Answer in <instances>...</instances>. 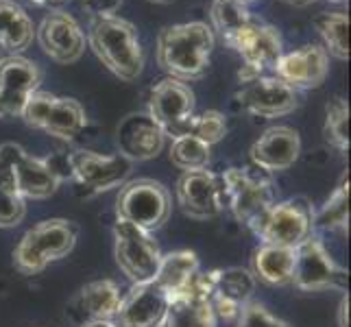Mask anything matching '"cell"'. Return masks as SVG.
I'll return each mask as SVG.
<instances>
[{
  "label": "cell",
  "mask_w": 351,
  "mask_h": 327,
  "mask_svg": "<svg viewBox=\"0 0 351 327\" xmlns=\"http://www.w3.org/2000/svg\"><path fill=\"white\" fill-rule=\"evenodd\" d=\"M120 288L112 280H96L83 286L79 293L70 299L66 308L68 317L79 323H99V321H112L120 306Z\"/></svg>",
  "instance_id": "22"
},
{
  "label": "cell",
  "mask_w": 351,
  "mask_h": 327,
  "mask_svg": "<svg viewBox=\"0 0 351 327\" xmlns=\"http://www.w3.org/2000/svg\"><path fill=\"white\" fill-rule=\"evenodd\" d=\"M171 162L179 168V171L190 173V171H203L210 164L212 157V147L201 142L199 138L184 133L177 136L171 144Z\"/></svg>",
  "instance_id": "31"
},
{
  "label": "cell",
  "mask_w": 351,
  "mask_h": 327,
  "mask_svg": "<svg viewBox=\"0 0 351 327\" xmlns=\"http://www.w3.org/2000/svg\"><path fill=\"white\" fill-rule=\"evenodd\" d=\"M282 3H286L290 7H308L312 3H317V0H282Z\"/></svg>",
  "instance_id": "39"
},
{
  "label": "cell",
  "mask_w": 351,
  "mask_h": 327,
  "mask_svg": "<svg viewBox=\"0 0 351 327\" xmlns=\"http://www.w3.org/2000/svg\"><path fill=\"white\" fill-rule=\"evenodd\" d=\"M323 136L325 142L332 144L336 151H349V105L341 96L332 99L325 107Z\"/></svg>",
  "instance_id": "32"
},
{
  "label": "cell",
  "mask_w": 351,
  "mask_h": 327,
  "mask_svg": "<svg viewBox=\"0 0 351 327\" xmlns=\"http://www.w3.org/2000/svg\"><path fill=\"white\" fill-rule=\"evenodd\" d=\"M253 293H256V277L249 269H242V266L219 269L210 299L214 317L223 321H236L242 306L253 299Z\"/></svg>",
  "instance_id": "23"
},
{
  "label": "cell",
  "mask_w": 351,
  "mask_h": 327,
  "mask_svg": "<svg viewBox=\"0 0 351 327\" xmlns=\"http://www.w3.org/2000/svg\"><path fill=\"white\" fill-rule=\"evenodd\" d=\"M262 245L297 249L314 234V210L306 197L271 203L247 225Z\"/></svg>",
  "instance_id": "5"
},
{
  "label": "cell",
  "mask_w": 351,
  "mask_h": 327,
  "mask_svg": "<svg viewBox=\"0 0 351 327\" xmlns=\"http://www.w3.org/2000/svg\"><path fill=\"white\" fill-rule=\"evenodd\" d=\"M35 24L20 3L0 0V57L22 55L33 44Z\"/></svg>",
  "instance_id": "24"
},
{
  "label": "cell",
  "mask_w": 351,
  "mask_h": 327,
  "mask_svg": "<svg viewBox=\"0 0 351 327\" xmlns=\"http://www.w3.org/2000/svg\"><path fill=\"white\" fill-rule=\"evenodd\" d=\"M81 7L92 18H112L123 7V0H81Z\"/></svg>",
  "instance_id": "36"
},
{
  "label": "cell",
  "mask_w": 351,
  "mask_h": 327,
  "mask_svg": "<svg viewBox=\"0 0 351 327\" xmlns=\"http://www.w3.org/2000/svg\"><path fill=\"white\" fill-rule=\"evenodd\" d=\"M325 232H347L349 227V177L345 175L332 192V197L323 203V208L314 214V229Z\"/></svg>",
  "instance_id": "30"
},
{
  "label": "cell",
  "mask_w": 351,
  "mask_h": 327,
  "mask_svg": "<svg viewBox=\"0 0 351 327\" xmlns=\"http://www.w3.org/2000/svg\"><path fill=\"white\" fill-rule=\"evenodd\" d=\"M338 327H349V295H345L338 306Z\"/></svg>",
  "instance_id": "37"
},
{
  "label": "cell",
  "mask_w": 351,
  "mask_h": 327,
  "mask_svg": "<svg viewBox=\"0 0 351 327\" xmlns=\"http://www.w3.org/2000/svg\"><path fill=\"white\" fill-rule=\"evenodd\" d=\"M40 86L42 70L35 62L24 55L0 57V118H20Z\"/></svg>",
  "instance_id": "16"
},
{
  "label": "cell",
  "mask_w": 351,
  "mask_h": 327,
  "mask_svg": "<svg viewBox=\"0 0 351 327\" xmlns=\"http://www.w3.org/2000/svg\"><path fill=\"white\" fill-rule=\"evenodd\" d=\"M210 18H212V31L219 33L227 46L247 27L256 22L245 0H212Z\"/></svg>",
  "instance_id": "27"
},
{
  "label": "cell",
  "mask_w": 351,
  "mask_h": 327,
  "mask_svg": "<svg viewBox=\"0 0 351 327\" xmlns=\"http://www.w3.org/2000/svg\"><path fill=\"white\" fill-rule=\"evenodd\" d=\"M33 5H38V7H51V9H55V7H62L64 3H68V0H31Z\"/></svg>",
  "instance_id": "38"
},
{
  "label": "cell",
  "mask_w": 351,
  "mask_h": 327,
  "mask_svg": "<svg viewBox=\"0 0 351 327\" xmlns=\"http://www.w3.org/2000/svg\"><path fill=\"white\" fill-rule=\"evenodd\" d=\"M62 175L51 160H42L24 151L16 142L0 144V184L14 186L27 201H42L53 197Z\"/></svg>",
  "instance_id": "4"
},
{
  "label": "cell",
  "mask_w": 351,
  "mask_h": 327,
  "mask_svg": "<svg viewBox=\"0 0 351 327\" xmlns=\"http://www.w3.org/2000/svg\"><path fill=\"white\" fill-rule=\"evenodd\" d=\"M64 166L68 177L75 179V184L90 195H99V192L123 186L133 168V164L120 153L103 155L94 151L70 153L64 160Z\"/></svg>",
  "instance_id": "10"
},
{
  "label": "cell",
  "mask_w": 351,
  "mask_h": 327,
  "mask_svg": "<svg viewBox=\"0 0 351 327\" xmlns=\"http://www.w3.org/2000/svg\"><path fill=\"white\" fill-rule=\"evenodd\" d=\"M214 44L216 38L210 24H171L157 35V64L177 81H199L210 70Z\"/></svg>",
  "instance_id": "1"
},
{
  "label": "cell",
  "mask_w": 351,
  "mask_h": 327,
  "mask_svg": "<svg viewBox=\"0 0 351 327\" xmlns=\"http://www.w3.org/2000/svg\"><path fill=\"white\" fill-rule=\"evenodd\" d=\"M160 327H216L210 299L199 297L190 290H179L168 299Z\"/></svg>",
  "instance_id": "26"
},
{
  "label": "cell",
  "mask_w": 351,
  "mask_h": 327,
  "mask_svg": "<svg viewBox=\"0 0 351 327\" xmlns=\"http://www.w3.org/2000/svg\"><path fill=\"white\" fill-rule=\"evenodd\" d=\"M229 48H234L242 57V64H245L238 75L240 81L262 77V75H273L277 59L284 53L280 31L260 20H256L251 27L242 31L238 38L229 44Z\"/></svg>",
  "instance_id": "14"
},
{
  "label": "cell",
  "mask_w": 351,
  "mask_h": 327,
  "mask_svg": "<svg viewBox=\"0 0 351 327\" xmlns=\"http://www.w3.org/2000/svg\"><path fill=\"white\" fill-rule=\"evenodd\" d=\"M186 133H190V136H195L201 142L214 147V144H219L227 136V120L221 112L208 109V112H203L199 116L195 114L190 118Z\"/></svg>",
  "instance_id": "33"
},
{
  "label": "cell",
  "mask_w": 351,
  "mask_h": 327,
  "mask_svg": "<svg viewBox=\"0 0 351 327\" xmlns=\"http://www.w3.org/2000/svg\"><path fill=\"white\" fill-rule=\"evenodd\" d=\"M151 3H157V5H171L175 0H151Z\"/></svg>",
  "instance_id": "41"
},
{
  "label": "cell",
  "mask_w": 351,
  "mask_h": 327,
  "mask_svg": "<svg viewBox=\"0 0 351 327\" xmlns=\"http://www.w3.org/2000/svg\"><path fill=\"white\" fill-rule=\"evenodd\" d=\"M301 138L293 127L277 125L266 129L262 136L251 144V164L264 173H282L288 171L299 160Z\"/></svg>",
  "instance_id": "21"
},
{
  "label": "cell",
  "mask_w": 351,
  "mask_h": 327,
  "mask_svg": "<svg viewBox=\"0 0 351 327\" xmlns=\"http://www.w3.org/2000/svg\"><path fill=\"white\" fill-rule=\"evenodd\" d=\"M314 29L319 31L325 53L341 59H349V16L343 11L321 14L314 18Z\"/></svg>",
  "instance_id": "29"
},
{
  "label": "cell",
  "mask_w": 351,
  "mask_h": 327,
  "mask_svg": "<svg viewBox=\"0 0 351 327\" xmlns=\"http://www.w3.org/2000/svg\"><path fill=\"white\" fill-rule=\"evenodd\" d=\"M330 3H347V0H330Z\"/></svg>",
  "instance_id": "42"
},
{
  "label": "cell",
  "mask_w": 351,
  "mask_h": 327,
  "mask_svg": "<svg viewBox=\"0 0 351 327\" xmlns=\"http://www.w3.org/2000/svg\"><path fill=\"white\" fill-rule=\"evenodd\" d=\"M177 203L181 212L197 221L219 216L225 210L221 175L208 171V168L184 173L177 181Z\"/></svg>",
  "instance_id": "17"
},
{
  "label": "cell",
  "mask_w": 351,
  "mask_h": 327,
  "mask_svg": "<svg viewBox=\"0 0 351 327\" xmlns=\"http://www.w3.org/2000/svg\"><path fill=\"white\" fill-rule=\"evenodd\" d=\"M35 40L48 59L62 66L79 62L86 53V33L81 24L62 9H53L44 16L40 27L35 29Z\"/></svg>",
  "instance_id": "15"
},
{
  "label": "cell",
  "mask_w": 351,
  "mask_h": 327,
  "mask_svg": "<svg viewBox=\"0 0 351 327\" xmlns=\"http://www.w3.org/2000/svg\"><path fill=\"white\" fill-rule=\"evenodd\" d=\"M245 3H247V5H249V3H251V0H245Z\"/></svg>",
  "instance_id": "43"
},
{
  "label": "cell",
  "mask_w": 351,
  "mask_h": 327,
  "mask_svg": "<svg viewBox=\"0 0 351 327\" xmlns=\"http://www.w3.org/2000/svg\"><path fill=\"white\" fill-rule=\"evenodd\" d=\"M81 327H116L112 321H99V323H88V325H81Z\"/></svg>",
  "instance_id": "40"
},
{
  "label": "cell",
  "mask_w": 351,
  "mask_h": 327,
  "mask_svg": "<svg viewBox=\"0 0 351 327\" xmlns=\"http://www.w3.org/2000/svg\"><path fill=\"white\" fill-rule=\"evenodd\" d=\"M31 129L44 131L46 136L59 140H77L88 127L86 109L79 101L68 96H55L51 92L38 90L27 101L20 116Z\"/></svg>",
  "instance_id": "6"
},
{
  "label": "cell",
  "mask_w": 351,
  "mask_h": 327,
  "mask_svg": "<svg viewBox=\"0 0 351 327\" xmlns=\"http://www.w3.org/2000/svg\"><path fill=\"white\" fill-rule=\"evenodd\" d=\"M166 136H184L190 118L195 116V92L188 83L173 77L157 81L149 92V112Z\"/></svg>",
  "instance_id": "12"
},
{
  "label": "cell",
  "mask_w": 351,
  "mask_h": 327,
  "mask_svg": "<svg viewBox=\"0 0 351 327\" xmlns=\"http://www.w3.org/2000/svg\"><path fill=\"white\" fill-rule=\"evenodd\" d=\"M293 286L306 293L347 286V271L330 256L319 236L312 234L295 249Z\"/></svg>",
  "instance_id": "11"
},
{
  "label": "cell",
  "mask_w": 351,
  "mask_h": 327,
  "mask_svg": "<svg viewBox=\"0 0 351 327\" xmlns=\"http://www.w3.org/2000/svg\"><path fill=\"white\" fill-rule=\"evenodd\" d=\"M166 133L155 123L149 114H129L120 120L116 129V147L118 153L133 162H149L155 160L164 151Z\"/></svg>",
  "instance_id": "20"
},
{
  "label": "cell",
  "mask_w": 351,
  "mask_h": 327,
  "mask_svg": "<svg viewBox=\"0 0 351 327\" xmlns=\"http://www.w3.org/2000/svg\"><path fill=\"white\" fill-rule=\"evenodd\" d=\"M173 210L171 192L155 179H133L125 181L116 197V216L153 234L160 229Z\"/></svg>",
  "instance_id": "7"
},
{
  "label": "cell",
  "mask_w": 351,
  "mask_h": 327,
  "mask_svg": "<svg viewBox=\"0 0 351 327\" xmlns=\"http://www.w3.org/2000/svg\"><path fill=\"white\" fill-rule=\"evenodd\" d=\"M168 299H171L168 293L155 280L133 284L129 293L120 299L112 323L116 327H160Z\"/></svg>",
  "instance_id": "19"
},
{
  "label": "cell",
  "mask_w": 351,
  "mask_h": 327,
  "mask_svg": "<svg viewBox=\"0 0 351 327\" xmlns=\"http://www.w3.org/2000/svg\"><path fill=\"white\" fill-rule=\"evenodd\" d=\"M88 44L99 62L120 81H136L144 70V51L136 27L125 18H92Z\"/></svg>",
  "instance_id": "2"
},
{
  "label": "cell",
  "mask_w": 351,
  "mask_h": 327,
  "mask_svg": "<svg viewBox=\"0 0 351 327\" xmlns=\"http://www.w3.org/2000/svg\"><path fill=\"white\" fill-rule=\"evenodd\" d=\"M330 72V55L319 44H306L297 51L282 53L273 68V75L293 90H317Z\"/></svg>",
  "instance_id": "18"
},
{
  "label": "cell",
  "mask_w": 351,
  "mask_h": 327,
  "mask_svg": "<svg viewBox=\"0 0 351 327\" xmlns=\"http://www.w3.org/2000/svg\"><path fill=\"white\" fill-rule=\"evenodd\" d=\"M197 271H199V258L195 251H186V249L171 251V253H162V260L153 280L171 297L177 290L184 288Z\"/></svg>",
  "instance_id": "28"
},
{
  "label": "cell",
  "mask_w": 351,
  "mask_h": 327,
  "mask_svg": "<svg viewBox=\"0 0 351 327\" xmlns=\"http://www.w3.org/2000/svg\"><path fill=\"white\" fill-rule=\"evenodd\" d=\"M225 192V210L236 221L249 225L260 212L275 203L273 179L260 168H229L221 175Z\"/></svg>",
  "instance_id": "8"
},
{
  "label": "cell",
  "mask_w": 351,
  "mask_h": 327,
  "mask_svg": "<svg viewBox=\"0 0 351 327\" xmlns=\"http://www.w3.org/2000/svg\"><path fill=\"white\" fill-rule=\"evenodd\" d=\"M79 240L77 223L68 218H46L33 225L14 249V266L22 275H38L51 262L72 253Z\"/></svg>",
  "instance_id": "3"
},
{
  "label": "cell",
  "mask_w": 351,
  "mask_h": 327,
  "mask_svg": "<svg viewBox=\"0 0 351 327\" xmlns=\"http://www.w3.org/2000/svg\"><path fill=\"white\" fill-rule=\"evenodd\" d=\"M295 271V249L260 245L251 256V275L256 282L266 286H288L293 284Z\"/></svg>",
  "instance_id": "25"
},
{
  "label": "cell",
  "mask_w": 351,
  "mask_h": 327,
  "mask_svg": "<svg viewBox=\"0 0 351 327\" xmlns=\"http://www.w3.org/2000/svg\"><path fill=\"white\" fill-rule=\"evenodd\" d=\"M114 256L118 269L131 284L151 282L162 260L160 245L153 234L131 225L123 218L114 223Z\"/></svg>",
  "instance_id": "9"
},
{
  "label": "cell",
  "mask_w": 351,
  "mask_h": 327,
  "mask_svg": "<svg viewBox=\"0 0 351 327\" xmlns=\"http://www.w3.org/2000/svg\"><path fill=\"white\" fill-rule=\"evenodd\" d=\"M27 216V201H24L14 186L0 184V227H16Z\"/></svg>",
  "instance_id": "34"
},
{
  "label": "cell",
  "mask_w": 351,
  "mask_h": 327,
  "mask_svg": "<svg viewBox=\"0 0 351 327\" xmlns=\"http://www.w3.org/2000/svg\"><path fill=\"white\" fill-rule=\"evenodd\" d=\"M236 327H290L284 319L275 317V314L262 306L260 301H247L242 306L238 319H236Z\"/></svg>",
  "instance_id": "35"
},
{
  "label": "cell",
  "mask_w": 351,
  "mask_h": 327,
  "mask_svg": "<svg viewBox=\"0 0 351 327\" xmlns=\"http://www.w3.org/2000/svg\"><path fill=\"white\" fill-rule=\"evenodd\" d=\"M236 103L245 112L260 118H280L293 114L301 105V94L275 75H262L240 81Z\"/></svg>",
  "instance_id": "13"
}]
</instances>
